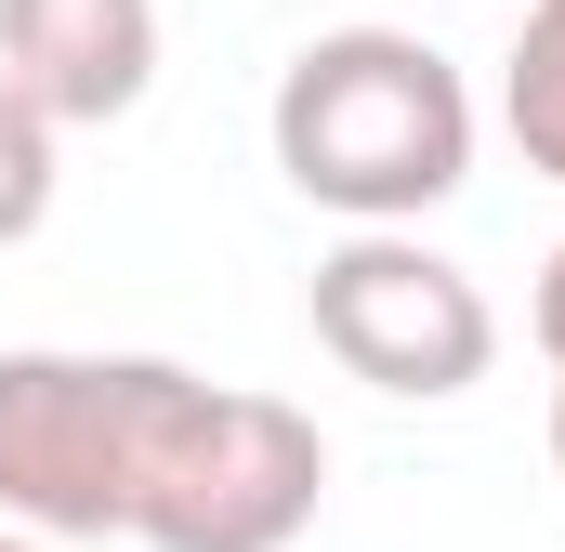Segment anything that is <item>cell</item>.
Listing matches in <instances>:
<instances>
[{
    "mask_svg": "<svg viewBox=\"0 0 565 552\" xmlns=\"http://www.w3.org/2000/svg\"><path fill=\"white\" fill-rule=\"evenodd\" d=\"M277 171L342 224H422L473 184V93L408 26H329L277 66Z\"/></svg>",
    "mask_w": 565,
    "mask_h": 552,
    "instance_id": "1",
    "label": "cell"
},
{
    "mask_svg": "<svg viewBox=\"0 0 565 552\" xmlns=\"http://www.w3.org/2000/svg\"><path fill=\"white\" fill-rule=\"evenodd\" d=\"M198 369L171 355H0V527L26 540H132L158 421Z\"/></svg>",
    "mask_w": 565,
    "mask_h": 552,
    "instance_id": "2",
    "label": "cell"
},
{
    "mask_svg": "<svg viewBox=\"0 0 565 552\" xmlns=\"http://www.w3.org/2000/svg\"><path fill=\"white\" fill-rule=\"evenodd\" d=\"M329 500V434L289 395H237V382H184L145 460L132 540L145 552H289Z\"/></svg>",
    "mask_w": 565,
    "mask_h": 552,
    "instance_id": "3",
    "label": "cell"
},
{
    "mask_svg": "<svg viewBox=\"0 0 565 552\" xmlns=\"http://www.w3.org/2000/svg\"><path fill=\"white\" fill-rule=\"evenodd\" d=\"M302 316H316V342H329V369L342 382H369V395H473L487 382V355H500V316H487V289L422 251L408 224H355L316 289H302Z\"/></svg>",
    "mask_w": 565,
    "mask_h": 552,
    "instance_id": "4",
    "label": "cell"
},
{
    "mask_svg": "<svg viewBox=\"0 0 565 552\" xmlns=\"http://www.w3.org/2000/svg\"><path fill=\"white\" fill-rule=\"evenodd\" d=\"M0 79L53 132L132 119L158 79V0H0Z\"/></svg>",
    "mask_w": 565,
    "mask_h": 552,
    "instance_id": "5",
    "label": "cell"
},
{
    "mask_svg": "<svg viewBox=\"0 0 565 552\" xmlns=\"http://www.w3.org/2000/svg\"><path fill=\"white\" fill-rule=\"evenodd\" d=\"M500 132H513V158H526L540 184H565V0H526V26H513Z\"/></svg>",
    "mask_w": 565,
    "mask_h": 552,
    "instance_id": "6",
    "label": "cell"
},
{
    "mask_svg": "<svg viewBox=\"0 0 565 552\" xmlns=\"http://www.w3.org/2000/svg\"><path fill=\"white\" fill-rule=\"evenodd\" d=\"M53 145H66V132L0 79V251H13V237H40V211H53Z\"/></svg>",
    "mask_w": 565,
    "mask_h": 552,
    "instance_id": "7",
    "label": "cell"
},
{
    "mask_svg": "<svg viewBox=\"0 0 565 552\" xmlns=\"http://www.w3.org/2000/svg\"><path fill=\"white\" fill-rule=\"evenodd\" d=\"M540 355H553V369H565V251H553V264H540Z\"/></svg>",
    "mask_w": 565,
    "mask_h": 552,
    "instance_id": "8",
    "label": "cell"
},
{
    "mask_svg": "<svg viewBox=\"0 0 565 552\" xmlns=\"http://www.w3.org/2000/svg\"><path fill=\"white\" fill-rule=\"evenodd\" d=\"M553 474H565V369H553Z\"/></svg>",
    "mask_w": 565,
    "mask_h": 552,
    "instance_id": "9",
    "label": "cell"
},
{
    "mask_svg": "<svg viewBox=\"0 0 565 552\" xmlns=\"http://www.w3.org/2000/svg\"><path fill=\"white\" fill-rule=\"evenodd\" d=\"M0 552H53V540H26V527H0Z\"/></svg>",
    "mask_w": 565,
    "mask_h": 552,
    "instance_id": "10",
    "label": "cell"
}]
</instances>
